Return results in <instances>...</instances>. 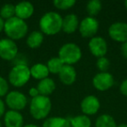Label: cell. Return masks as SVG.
<instances>
[{"label":"cell","instance_id":"cell-3","mask_svg":"<svg viewBox=\"0 0 127 127\" xmlns=\"http://www.w3.org/2000/svg\"><path fill=\"white\" fill-rule=\"evenodd\" d=\"M51 101L49 97L39 95L30 102L31 116L36 120H45L51 111Z\"/></svg>","mask_w":127,"mask_h":127},{"label":"cell","instance_id":"cell-4","mask_svg":"<svg viewBox=\"0 0 127 127\" xmlns=\"http://www.w3.org/2000/svg\"><path fill=\"white\" fill-rule=\"evenodd\" d=\"M58 57L64 64L74 65L82 58L81 48L75 43H65L59 48Z\"/></svg>","mask_w":127,"mask_h":127},{"label":"cell","instance_id":"cell-20","mask_svg":"<svg viewBox=\"0 0 127 127\" xmlns=\"http://www.w3.org/2000/svg\"><path fill=\"white\" fill-rule=\"evenodd\" d=\"M42 127H71V124L67 118L50 117L44 121Z\"/></svg>","mask_w":127,"mask_h":127},{"label":"cell","instance_id":"cell-24","mask_svg":"<svg viewBox=\"0 0 127 127\" xmlns=\"http://www.w3.org/2000/svg\"><path fill=\"white\" fill-rule=\"evenodd\" d=\"M102 10V3L99 0H91L86 4V11L89 17L95 18Z\"/></svg>","mask_w":127,"mask_h":127},{"label":"cell","instance_id":"cell-37","mask_svg":"<svg viewBox=\"0 0 127 127\" xmlns=\"http://www.w3.org/2000/svg\"><path fill=\"white\" fill-rule=\"evenodd\" d=\"M124 4H125V7L127 9V0H125V3H124Z\"/></svg>","mask_w":127,"mask_h":127},{"label":"cell","instance_id":"cell-23","mask_svg":"<svg viewBox=\"0 0 127 127\" xmlns=\"http://www.w3.org/2000/svg\"><path fill=\"white\" fill-rule=\"evenodd\" d=\"M64 64L58 57H53V58H50L46 63V66H47L50 73H52V74H58L62 68L64 67Z\"/></svg>","mask_w":127,"mask_h":127},{"label":"cell","instance_id":"cell-7","mask_svg":"<svg viewBox=\"0 0 127 127\" xmlns=\"http://www.w3.org/2000/svg\"><path fill=\"white\" fill-rule=\"evenodd\" d=\"M99 23L97 18L87 16L80 21L78 32L83 37L91 39L97 35Z\"/></svg>","mask_w":127,"mask_h":127},{"label":"cell","instance_id":"cell-18","mask_svg":"<svg viewBox=\"0 0 127 127\" xmlns=\"http://www.w3.org/2000/svg\"><path fill=\"white\" fill-rule=\"evenodd\" d=\"M31 71V76L34 79L37 80H43L46 78H49L50 71L48 70L46 64L42 63H37L35 64L30 67Z\"/></svg>","mask_w":127,"mask_h":127},{"label":"cell","instance_id":"cell-21","mask_svg":"<svg viewBox=\"0 0 127 127\" xmlns=\"http://www.w3.org/2000/svg\"><path fill=\"white\" fill-rule=\"evenodd\" d=\"M71 127H92V120L86 115H77L69 118Z\"/></svg>","mask_w":127,"mask_h":127},{"label":"cell","instance_id":"cell-14","mask_svg":"<svg viewBox=\"0 0 127 127\" xmlns=\"http://www.w3.org/2000/svg\"><path fill=\"white\" fill-rule=\"evenodd\" d=\"M35 8L29 1H22L15 5V17L22 20H26L33 15Z\"/></svg>","mask_w":127,"mask_h":127},{"label":"cell","instance_id":"cell-8","mask_svg":"<svg viewBox=\"0 0 127 127\" xmlns=\"http://www.w3.org/2000/svg\"><path fill=\"white\" fill-rule=\"evenodd\" d=\"M18 54L16 42L5 37L0 39V58L6 61H13Z\"/></svg>","mask_w":127,"mask_h":127},{"label":"cell","instance_id":"cell-15","mask_svg":"<svg viewBox=\"0 0 127 127\" xmlns=\"http://www.w3.org/2000/svg\"><path fill=\"white\" fill-rule=\"evenodd\" d=\"M58 78L63 85H71L76 82L77 71L73 65L64 64L60 72L58 73Z\"/></svg>","mask_w":127,"mask_h":127},{"label":"cell","instance_id":"cell-17","mask_svg":"<svg viewBox=\"0 0 127 127\" xmlns=\"http://www.w3.org/2000/svg\"><path fill=\"white\" fill-rule=\"evenodd\" d=\"M37 89L39 92V95L49 97L56 90V83L52 78H46L38 82Z\"/></svg>","mask_w":127,"mask_h":127},{"label":"cell","instance_id":"cell-22","mask_svg":"<svg viewBox=\"0 0 127 127\" xmlns=\"http://www.w3.org/2000/svg\"><path fill=\"white\" fill-rule=\"evenodd\" d=\"M114 118L109 114H102L96 119L94 127H117Z\"/></svg>","mask_w":127,"mask_h":127},{"label":"cell","instance_id":"cell-25","mask_svg":"<svg viewBox=\"0 0 127 127\" xmlns=\"http://www.w3.org/2000/svg\"><path fill=\"white\" fill-rule=\"evenodd\" d=\"M0 17L4 20H8L15 17V5L10 3L3 4L0 8Z\"/></svg>","mask_w":127,"mask_h":127},{"label":"cell","instance_id":"cell-29","mask_svg":"<svg viewBox=\"0 0 127 127\" xmlns=\"http://www.w3.org/2000/svg\"><path fill=\"white\" fill-rule=\"evenodd\" d=\"M13 62H14V63H13L14 65H17V64H27V59L25 58V57L22 54L21 55L18 54V56L13 60Z\"/></svg>","mask_w":127,"mask_h":127},{"label":"cell","instance_id":"cell-16","mask_svg":"<svg viewBox=\"0 0 127 127\" xmlns=\"http://www.w3.org/2000/svg\"><path fill=\"white\" fill-rule=\"evenodd\" d=\"M80 21L76 14L71 13L66 15L63 18V25H62V31L66 34L74 33L77 30H78Z\"/></svg>","mask_w":127,"mask_h":127},{"label":"cell","instance_id":"cell-26","mask_svg":"<svg viewBox=\"0 0 127 127\" xmlns=\"http://www.w3.org/2000/svg\"><path fill=\"white\" fill-rule=\"evenodd\" d=\"M76 4L75 0H54L53 1V5L57 9L61 10V11H66Z\"/></svg>","mask_w":127,"mask_h":127},{"label":"cell","instance_id":"cell-6","mask_svg":"<svg viewBox=\"0 0 127 127\" xmlns=\"http://www.w3.org/2000/svg\"><path fill=\"white\" fill-rule=\"evenodd\" d=\"M5 105L12 111H20L24 110L28 104V98L21 92L18 91H11L5 96Z\"/></svg>","mask_w":127,"mask_h":127},{"label":"cell","instance_id":"cell-38","mask_svg":"<svg viewBox=\"0 0 127 127\" xmlns=\"http://www.w3.org/2000/svg\"><path fill=\"white\" fill-rule=\"evenodd\" d=\"M0 127H3V123L1 122V120H0Z\"/></svg>","mask_w":127,"mask_h":127},{"label":"cell","instance_id":"cell-27","mask_svg":"<svg viewBox=\"0 0 127 127\" xmlns=\"http://www.w3.org/2000/svg\"><path fill=\"white\" fill-rule=\"evenodd\" d=\"M96 66H97L99 72H106L110 69L111 62L106 57L98 58H97V61H96Z\"/></svg>","mask_w":127,"mask_h":127},{"label":"cell","instance_id":"cell-10","mask_svg":"<svg viewBox=\"0 0 127 127\" xmlns=\"http://www.w3.org/2000/svg\"><path fill=\"white\" fill-rule=\"evenodd\" d=\"M88 49L90 52L97 58H102V57H105V55L107 54L108 44L104 37L95 36L89 41Z\"/></svg>","mask_w":127,"mask_h":127},{"label":"cell","instance_id":"cell-9","mask_svg":"<svg viewBox=\"0 0 127 127\" xmlns=\"http://www.w3.org/2000/svg\"><path fill=\"white\" fill-rule=\"evenodd\" d=\"M108 35L115 42H127V23L118 21L111 24L108 28Z\"/></svg>","mask_w":127,"mask_h":127},{"label":"cell","instance_id":"cell-2","mask_svg":"<svg viewBox=\"0 0 127 127\" xmlns=\"http://www.w3.org/2000/svg\"><path fill=\"white\" fill-rule=\"evenodd\" d=\"M29 26L25 20H22L17 17L5 20L4 32L8 38L13 41L19 40L28 35Z\"/></svg>","mask_w":127,"mask_h":127},{"label":"cell","instance_id":"cell-36","mask_svg":"<svg viewBox=\"0 0 127 127\" xmlns=\"http://www.w3.org/2000/svg\"><path fill=\"white\" fill-rule=\"evenodd\" d=\"M117 127H127V124H119L117 125Z\"/></svg>","mask_w":127,"mask_h":127},{"label":"cell","instance_id":"cell-35","mask_svg":"<svg viewBox=\"0 0 127 127\" xmlns=\"http://www.w3.org/2000/svg\"><path fill=\"white\" fill-rule=\"evenodd\" d=\"M23 127H39L38 125H35V124H27V125H25Z\"/></svg>","mask_w":127,"mask_h":127},{"label":"cell","instance_id":"cell-5","mask_svg":"<svg viewBox=\"0 0 127 127\" xmlns=\"http://www.w3.org/2000/svg\"><path fill=\"white\" fill-rule=\"evenodd\" d=\"M30 67L27 64L13 65L8 74V82L12 86L19 88L26 85L31 79Z\"/></svg>","mask_w":127,"mask_h":127},{"label":"cell","instance_id":"cell-34","mask_svg":"<svg viewBox=\"0 0 127 127\" xmlns=\"http://www.w3.org/2000/svg\"><path fill=\"white\" fill-rule=\"evenodd\" d=\"M4 23H5V20L3 19L1 17H0V32H4Z\"/></svg>","mask_w":127,"mask_h":127},{"label":"cell","instance_id":"cell-19","mask_svg":"<svg viewBox=\"0 0 127 127\" xmlns=\"http://www.w3.org/2000/svg\"><path fill=\"white\" fill-rule=\"evenodd\" d=\"M44 39V35L40 31H33L27 35L26 44L31 49H37L42 45Z\"/></svg>","mask_w":127,"mask_h":127},{"label":"cell","instance_id":"cell-30","mask_svg":"<svg viewBox=\"0 0 127 127\" xmlns=\"http://www.w3.org/2000/svg\"><path fill=\"white\" fill-rule=\"evenodd\" d=\"M119 91L124 96L127 97V78L121 82L119 85Z\"/></svg>","mask_w":127,"mask_h":127},{"label":"cell","instance_id":"cell-12","mask_svg":"<svg viewBox=\"0 0 127 127\" xmlns=\"http://www.w3.org/2000/svg\"><path fill=\"white\" fill-rule=\"evenodd\" d=\"M100 101L95 95H88L82 99L80 109L84 115L92 116L98 112L100 109Z\"/></svg>","mask_w":127,"mask_h":127},{"label":"cell","instance_id":"cell-32","mask_svg":"<svg viewBox=\"0 0 127 127\" xmlns=\"http://www.w3.org/2000/svg\"><path fill=\"white\" fill-rule=\"evenodd\" d=\"M29 96H30L32 98L39 96V92H38V91H37V87H32V88H30V90H29Z\"/></svg>","mask_w":127,"mask_h":127},{"label":"cell","instance_id":"cell-33","mask_svg":"<svg viewBox=\"0 0 127 127\" xmlns=\"http://www.w3.org/2000/svg\"><path fill=\"white\" fill-rule=\"evenodd\" d=\"M5 106L6 105H5V103H4V101L3 100L1 97H0V118L4 116V113L6 112Z\"/></svg>","mask_w":127,"mask_h":127},{"label":"cell","instance_id":"cell-28","mask_svg":"<svg viewBox=\"0 0 127 127\" xmlns=\"http://www.w3.org/2000/svg\"><path fill=\"white\" fill-rule=\"evenodd\" d=\"M9 92V82L0 76V97H5Z\"/></svg>","mask_w":127,"mask_h":127},{"label":"cell","instance_id":"cell-11","mask_svg":"<svg viewBox=\"0 0 127 127\" xmlns=\"http://www.w3.org/2000/svg\"><path fill=\"white\" fill-rule=\"evenodd\" d=\"M114 78L112 74L106 72H97L92 78V85L94 88L99 92H105L114 85Z\"/></svg>","mask_w":127,"mask_h":127},{"label":"cell","instance_id":"cell-1","mask_svg":"<svg viewBox=\"0 0 127 127\" xmlns=\"http://www.w3.org/2000/svg\"><path fill=\"white\" fill-rule=\"evenodd\" d=\"M63 17L57 11H47L39 19L40 32L44 35L54 36L62 31Z\"/></svg>","mask_w":127,"mask_h":127},{"label":"cell","instance_id":"cell-31","mask_svg":"<svg viewBox=\"0 0 127 127\" xmlns=\"http://www.w3.org/2000/svg\"><path fill=\"white\" fill-rule=\"evenodd\" d=\"M120 52L124 58L127 59V42L121 44V47H120Z\"/></svg>","mask_w":127,"mask_h":127},{"label":"cell","instance_id":"cell-13","mask_svg":"<svg viewBox=\"0 0 127 127\" xmlns=\"http://www.w3.org/2000/svg\"><path fill=\"white\" fill-rule=\"evenodd\" d=\"M4 125L5 127H23L24 116L20 111L9 110L4 115Z\"/></svg>","mask_w":127,"mask_h":127}]
</instances>
